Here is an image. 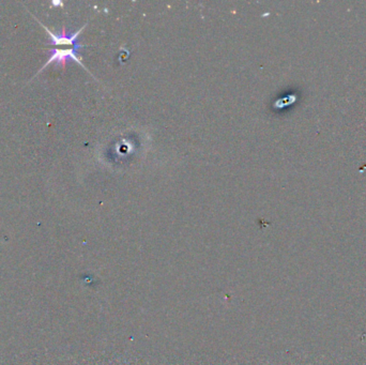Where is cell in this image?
Instances as JSON below:
<instances>
[{
  "label": "cell",
  "instance_id": "1",
  "mask_svg": "<svg viewBox=\"0 0 366 365\" xmlns=\"http://www.w3.org/2000/svg\"><path fill=\"white\" fill-rule=\"evenodd\" d=\"M43 27L45 28V30L48 33L49 39H51V44L55 46L54 48L51 49V52H52L51 57L48 58L47 63L43 67H45L46 66L51 65L53 63L65 66L67 59H72L78 65L84 66L82 61H80L79 57L77 56V51L80 47H83V45L78 44L77 38H78L79 33H82V30L85 28V26H83V28H80L75 33H72V34H67L66 29H64L60 33H54L52 32H49L45 26H43Z\"/></svg>",
  "mask_w": 366,
  "mask_h": 365
}]
</instances>
